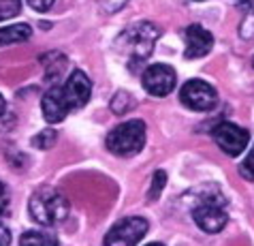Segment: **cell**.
I'll return each mask as SVG.
<instances>
[{
	"instance_id": "7",
	"label": "cell",
	"mask_w": 254,
	"mask_h": 246,
	"mask_svg": "<svg viewBox=\"0 0 254 246\" xmlns=\"http://www.w3.org/2000/svg\"><path fill=\"white\" fill-rule=\"evenodd\" d=\"M180 101L192 111H211L218 105V92L203 80H190L180 90Z\"/></svg>"
},
{
	"instance_id": "16",
	"label": "cell",
	"mask_w": 254,
	"mask_h": 246,
	"mask_svg": "<svg viewBox=\"0 0 254 246\" xmlns=\"http://www.w3.org/2000/svg\"><path fill=\"white\" fill-rule=\"evenodd\" d=\"M167 184V173L165 171H156L154 173V180H152V186H150V199L154 201V199H158V195H160V191H162V186Z\"/></svg>"
},
{
	"instance_id": "9",
	"label": "cell",
	"mask_w": 254,
	"mask_h": 246,
	"mask_svg": "<svg viewBox=\"0 0 254 246\" xmlns=\"http://www.w3.org/2000/svg\"><path fill=\"white\" fill-rule=\"evenodd\" d=\"M141 83L152 96L162 98L173 92L175 83H178V75L169 65L158 62V65H150L145 69L143 75H141Z\"/></svg>"
},
{
	"instance_id": "23",
	"label": "cell",
	"mask_w": 254,
	"mask_h": 246,
	"mask_svg": "<svg viewBox=\"0 0 254 246\" xmlns=\"http://www.w3.org/2000/svg\"><path fill=\"white\" fill-rule=\"evenodd\" d=\"M145 246H165L162 242H150V244H145Z\"/></svg>"
},
{
	"instance_id": "8",
	"label": "cell",
	"mask_w": 254,
	"mask_h": 246,
	"mask_svg": "<svg viewBox=\"0 0 254 246\" xmlns=\"http://www.w3.org/2000/svg\"><path fill=\"white\" fill-rule=\"evenodd\" d=\"M211 135H214L216 144L220 146V150L229 157H239L250 144V133L233 122H218Z\"/></svg>"
},
{
	"instance_id": "24",
	"label": "cell",
	"mask_w": 254,
	"mask_h": 246,
	"mask_svg": "<svg viewBox=\"0 0 254 246\" xmlns=\"http://www.w3.org/2000/svg\"><path fill=\"white\" fill-rule=\"evenodd\" d=\"M239 2H248V0H239Z\"/></svg>"
},
{
	"instance_id": "18",
	"label": "cell",
	"mask_w": 254,
	"mask_h": 246,
	"mask_svg": "<svg viewBox=\"0 0 254 246\" xmlns=\"http://www.w3.org/2000/svg\"><path fill=\"white\" fill-rule=\"evenodd\" d=\"M54 2H56V0H28V4H30L34 11H39V13L49 11L54 6Z\"/></svg>"
},
{
	"instance_id": "2",
	"label": "cell",
	"mask_w": 254,
	"mask_h": 246,
	"mask_svg": "<svg viewBox=\"0 0 254 246\" xmlns=\"http://www.w3.org/2000/svg\"><path fill=\"white\" fill-rule=\"evenodd\" d=\"M158 37H160V30H158L156 24L137 22V24L128 26L118 37L116 49L124 56V60H126V65H128L130 71H137V69L152 56Z\"/></svg>"
},
{
	"instance_id": "5",
	"label": "cell",
	"mask_w": 254,
	"mask_h": 246,
	"mask_svg": "<svg viewBox=\"0 0 254 246\" xmlns=\"http://www.w3.org/2000/svg\"><path fill=\"white\" fill-rule=\"evenodd\" d=\"M192 219L196 223V227L201 231H205V234H218V231H222L229 223L224 197L220 193L203 197L192 210Z\"/></svg>"
},
{
	"instance_id": "15",
	"label": "cell",
	"mask_w": 254,
	"mask_h": 246,
	"mask_svg": "<svg viewBox=\"0 0 254 246\" xmlns=\"http://www.w3.org/2000/svg\"><path fill=\"white\" fill-rule=\"evenodd\" d=\"M239 173H242L246 180L254 182V144H252V150L248 152V157L239 163Z\"/></svg>"
},
{
	"instance_id": "11",
	"label": "cell",
	"mask_w": 254,
	"mask_h": 246,
	"mask_svg": "<svg viewBox=\"0 0 254 246\" xmlns=\"http://www.w3.org/2000/svg\"><path fill=\"white\" fill-rule=\"evenodd\" d=\"M32 37V28L28 24H11L0 28V47L13 45V43H24Z\"/></svg>"
},
{
	"instance_id": "6",
	"label": "cell",
	"mask_w": 254,
	"mask_h": 246,
	"mask_svg": "<svg viewBox=\"0 0 254 246\" xmlns=\"http://www.w3.org/2000/svg\"><path fill=\"white\" fill-rule=\"evenodd\" d=\"M147 229H150V225H147L145 219H141V216H126V219L116 223L107 231L103 246H137L145 238Z\"/></svg>"
},
{
	"instance_id": "4",
	"label": "cell",
	"mask_w": 254,
	"mask_h": 246,
	"mask_svg": "<svg viewBox=\"0 0 254 246\" xmlns=\"http://www.w3.org/2000/svg\"><path fill=\"white\" fill-rule=\"evenodd\" d=\"M107 150L116 157H135L145 146V122L143 120H128L116 126L105 139Z\"/></svg>"
},
{
	"instance_id": "12",
	"label": "cell",
	"mask_w": 254,
	"mask_h": 246,
	"mask_svg": "<svg viewBox=\"0 0 254 246\" xmlns=\"http://www.w3.org/2000/svg\"><path fill=\"white\" fill-rule=\"evenodd\" d=\"M19 246H58V238L52 231H26L19 238Z\"/></svg>"
},
{
	"instance_id": "19",
	"label": "cell",
	"mask_w": 254,
	"mask_h": 246,
	"mask_svg": "<svg viewBox=\"0 0 254 246\" xmlns=\"http://www.w3.org/2000/svg\"><path fill=\"white\" fill-rule=\"evenodd\" d=\"M0 246H11V231L2 216H0Z\"/></svg>"
},
{
	"instance_id": "1",
	"label": "cell",
	"mask_w": 254,
	"mask_h": 246,
	"mask_svg": "<svg viewBox=\"0 0 254 246\" xmlns=\"http://www.w3.org/2000/svg\"><path fill=\"white\" fill-rule=\"evenodd\" d=\"M90 96H92V82L81 69H75L62 86H52L41 98L45 122H62L68 116V111L81 109L90 101Z\"/></svg>"
},
{
	"instance_id": "22",
	"label": "cell",
	"mask_w": 254,
	"mask_h": 246,
	"mask_svg": "<svg viewBox=\"0 0 254 246\" xmlns=\"http://www.w3.org/2000/svg\"><path fill=\"white\" fill-rule=\"evenodd\" d=\"M4 111H6V101H4V96L0 94V118L4 116Z\"/></svg>"
},
{
	"instance_id": "20",
	"label": "cell",
	"mask_w": 254,
	"mask_h": 246,
	"mask_svg": "<svg viewBox=\"0 0 254 246\" xmlns=\"http://www.w3.org/2000/svg\"><path fill=\"white\" fill-rule=\"evenodd\" d=\"M6 208H9V191H6V186L0 182V216L6 212Z\"/></svg>"
},
{
	"instance_id": "3",
	"label": "cell",
	"mask_w": 254,
	"mask_h": 246,
	"mask_svg": "<svg viewBox=\"0 0 254 246\" xmlns=\"http://www.w3.org/2000/svg\"><path fill=\"white\" fill-rule=\"evenodd\" d=\"M70 203L58 188L43 186L30 197L28 201V212L34 223L43 225V227H54L60 221H64L68 216Z\"/></svg>"
},
{
	"instance_id": "14",
	"label": "cell",
	"mask_w": 254,
	"mask_h": 246,
	"mask_svg": "<svg viewBox=\"0 0 254 246\" xmlns=\"http://www.w3.org/2000/svg\"><path fill=\"white\" fill-rule=\"evenodd\" d=\"M56 131L54 129H45V131H41L37 137H32V146H37L41 148V150H47V148H52L54 142H56Z\"/></svg>"
},
{
	"instance_id": "13",
	"label": "cell",
	"mask_w": 254,
	"mask_h": 246,
	"mask_svg": "<svg viewBox=\"0 0 254 246\" xmlns=\"http://www.w3.org/2000/svg\"><path fill=\"white\" fill-rule=\"evenodd\" d=\"M22 11V0H0V22L15 17Z\"/></svg>"
},
{
	"instance_id": "21",
	"label": "cell",
	"mask_w": 254,
	"mask_h": 246,
	"mask_svg": "<svg viewBox=\"0 0 254 246\" xmlns=\"http://www.w3.org/2000/svg\"><path fill=\"white\" fill-rule=\"evenodd\" d=\"M128 2V0H103V6L107 9L109 13H114V11H118V9H122V6Z\"/></svg>"
},
{
	"instance_id": "10",
	"label": "cell",
	"mask_w": 254,
	"mask_h": 246,
	"mask_svg": "<svg viewBox=\"0 0 254 246\" xmlns=\"http://www.w3.org/2000/svg\"><path fill=\"white\" fill-rule=\"evenodd\" d=\"M186 37V49H184V56L188 60H196L201 56H205L211 52L214 47V34L209 30H205L203 26L199 24H190L184 32Z\"/></svg>"
},
{
	"instance_id": "25",
	"label": "cell",
	"mask_w": 254,
	"mask_h": 246,
	"mask_svg": "<svg viewBox=\"0 0 254 246\" xmlns=\"http://www.w3.org/2000/svg\"><path fill=\"white\" fill-rule=\"evenodd\" d=\"M252 65H254V62H252Z\"/></svg>"
},
{
	"instance_id": "17",
	"label": "cell",
	"mask_w": 254,
	"mask_h": 246,
	"mask_svg": "<svg viewBox=\"0 0 254 246\" xmlns=\"http://www.w3.org/2000/svg\"><path fill=\"white\" fill-rule=\"evenodd\" d=\"M239 34H242V39H246V41H248V39H254V11L244 19L242 28H239Z\"/></svg>"
}]
</instances>
